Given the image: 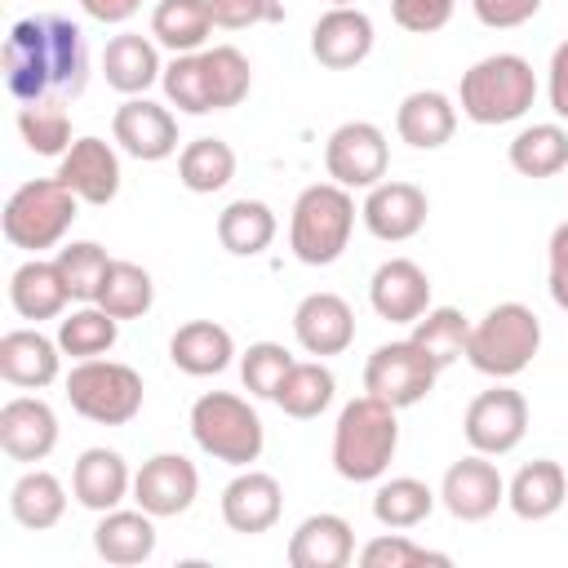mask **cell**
<instances>
[{
	"instance_id": "obj_33",
	"label": "cell",
	"mask_w": 568,
	"mask_h": 568,
	"mask_svg": "<svg viewBox=\"0 0 568 568\" xmlns=\"http://www.w3.org/2000/svg\"><path fill=\"white\" fill-rule=\"evenodd\" d=\"M9 515L22 528H31V532L53 528L67 515V488H62V479L53 470H40V466L27 470V475H18V484L9 488Z\"/></svg>"
},
{
	"instance_id": "obj_14",
	"label": "cell",
	"mask_w": 568,
	"mask_h": 568,
	"mask_svg": "<svg viewBox=\"0 0 568 568\" xmlns=\"http://www.w3.org/2000/svg\"><path fill=\"white\" fill-rule=\"evenodd\" d=\"M426 213H430L426 191L413 186V182H390V178H382L377 186H368V195L359 204V217H364L368 235H377L386 244L413 240L426 226Z\"/></svg>"
},
{
	"instance_id": "obj_30",
	"label": "cell",
	"mask_w": 568,
	"mask_h": 568,
	"mask_svg": "<svg viewBox=\"0 0 568 568\" xmlns=\"http://www.w3.org/2000/svg\"><path fill=\"white\" fill-rule=\"evenodd\" d=\"M93 550L106 559V564H142L155 555V515H146L142 506L138 510H106L93 528Z\"/></svg>"
},
{
	"instance_id": "obj_10",
	"label": "cell",
	"mask_w": 568,
	"mask_h": 568,
	"mask_svg": "<svg viewBox=\"0 0 568 568\" xmlns=\"http://www.w3.org/2000/svg\"><path fill=\"white\" fill-rule=\"evenodd\" d=\"M324 169L337 186L346 191H368L386 178L390 169V146H386V133L368 120H346L328 133L324 142Z\"/></svg>"
},
{
	"instance_id": "obj_32",
	"label": "cell",
	"mask_w": 568,
	"mask_h": 568,
	"mask_svg": "<svg viewBox=\"0 0 568 568\" xmlns=\"http://www.w3.org/2000/svg\"><path fill=\"white\" fill-rule=\"evenodd\" d=\"M280 222H275V209L262 204V200H231L222 213H217V240L226 253L235 257H257L271 248Z\"/></svg>"
},
{
	"instance_id": "obj_22",
	"label": "cell",
	"mask_w": 568,
	"mask_h": 568,
	"mask_svg": "<svg viewBox=\"0 0 568 568\" xmlns=\"http://www.w3.org/2000/svg\"><path fill=\"white\" fill-rule=\"evenodd\" d=\"M62 373V346L58 337H44L40 328H9L0 337V377L22 390H44Z\"/></svg>"
},
{
	"instance_id": "obj_53",
	"label": "cell",
	"mask_w": 568,
	"mask_h": 568,
	"mask_svg": "<svg viewBox=\"0 0 568 568\" xmlns=\"http://www.w3.org/2000/svg\"><path fill=\"white\" fill-rule=\"evenodd\" d=\"M328 4H355V0H328Z\"/></svg>"
},
{
	"instance_id": "obj_6",
	"label": "cell",
	"mask_w": 568,
	"mask_h": 568,
	"mask_svg": "<svg viewBox=\"0 0 568 568\" xmlns=\"http://www.w3.org/2000/svg\"><path fill=\"white\" fill-rule=\"evenodd\" d=\"M537 351H541V320L524 302H497L479 324H470L466 359L484 377H497V382L519 377Z\"/></svg>"
},
{
	"instance_id": "obj_31",
	"label": "cell",
	"mask_w": 568,
	"mask_h": 568,
	"mask_svg": "<svg viewBox=\"0 0 568 568\" xmlns=\"http://www.w3.org/2000/svg\"><path fill=\"white\" fill-rule=\"evenodd\" d=\"M213 9L209 0H160L151 13V40L169 53H200L213 36Z\"/></svg>"
},
{
	"instance_id": "obj_26",
	"label": "cell",
	"mask_w": 568,
	"mask_h": 568,
	"mask_svg": "<svg viewBox=\"0 0 568 568\" xmlns=\"http://www.w3.org/2000/svg\"><path fill=\"white\" fill-rule=\"evenodd\" d=\"M395 133L413 146V151H439L453 133H457V106L448 93L439 89H417L399 102L395 111Z\"/></svg>"
},
{
	"instance_id": "obj_51",
	"label": "cell",
	"mask_w": 568,
	"mask_h": 568,
	"mask_svg": "<svg viewBox=\"0 0 568 568\" xmlns=\"http://www.w3.org/2000/svg\"><path fill=\"white\" fill-rule=\"evenodd\" d=\"M546 93H550V111L559 120H568V40L555 44L550 53V80H546Z\"/></svg>"
},
{
	"instance_id": "obj_52",
	"label": "cell",
	"mask_w": 568,
	"mask_h": 568,
	"mask_svg": "<svg viewBox=\"0 0 568 568\" xmlns=\"http://www.w3.org/2000/svg\"><path fill=\"white\" fill-rule=\"evenodd\" d=\"M80 9L93 22H129L142 9V0H80Z\"/></svg>"
},
{
	"instance_id": "obj_3",
	"label": "cell",
	"mask_w": 568,
	"mask_h": 568,
	"mask_svg": "<svg viewBox=\"0 0 568 568\" xmlns=\"http://www.w3.org/2000/svg\"><path fill=\"white\" fill-rule=\"evenodd\" d=\"M537 98V71L519 53H488L470 71H462L457 102L470 124H510Z\"/></svg>"
},
{
	"instance_id": "obj_9",
	"label": "cell",
	"mask_w": 568,
	"mask_h": 568,
	"mask_svg": "<svg viewBox=\"0 0 568 568\" xmlns=\"http://www.w3.org/2000/svg\"><path fill=\"white\" fill-rule=\"evenodd\" d=\"M435 377H439V364L413 342H382L368 364H364V390L395 404V408H413L422 404L430 390H435Z\"/></svg>"
},
{
	"instance_id": "obj_45",
	"label": "cell",
	"mask_w": 568,
	"mask_h": 568,
	"mask_svg": "<svg viewBox=\"0 0 568 568\" xmlns=\"http://www.w3.org/2000/svg\"><path fill=\"white\" fill-rule=\"evenodd\" d=\"M297 359L280 346V342H253L244 355H240V377H244V390L257 395V399H275L284 373L293 368Z\"/></svg>"
},
{
	"instance_id": "obj_19",
	"label": "cell",
	"mask_w": 568,
	"mask_h": 568,
	"mask_svg": "<svg viewBox=\"0 0 568 568\" xmlns=\"http://www.w3.org/2000/svg\"><path fill=\"white\" fill-rule=\"evenodd\" d=\"M280 510H284V488L266 470L240 466V475L222 488V519L231 532H244V537L266 532V528H275Z\"/></svg>"
},
{
	"instance_id": "obj_37",
	"label": "cell",
	"mask_w": 568,
	"mask_h": 568,
	"mask_svg": "<svg viewBox=\"0 0 568 568\" xmlns=\"http://www.w3.org/2000/svg\"><path fill=\"white\" fill-rule=\"evenodd\" d=\"M120 342V320L102 311L98 302H84L80 311L58 320V346L71 359H98Z\"/></svg>"
},
{
	"instance_id": "obj_36",
	"label": "cell",
	"mask_w": 568,
	"mask_h": 568,
	"mask_svg": "<svg viewBox=\"0 0 568 568\" xmlns=\"http://www.w3.org/2000/svg\"><path fill=\"white\" fill-rule=\"evenodd\" d=\"M235 178V151L222 138H195L178 155V182L191 195H213Z\"/></svg>"
},
{
	"instance_id": "obj_47",
	"label": "cell",
	"mask_w": 568,
	"mask_h": 568,
	"mask_svg": "<svg viewBox=\"0 0 568 568\" xmlns=\"http://www.w3.org/2000/svg\"><path fill=\"white\" fill-rule=\"evenodd\" d=\"M209 9L222 31H244V27L284 18V0H209Z\"/></svg>"
},
{
	"instance_id": "obj_24",
	"label": "cell",
	"mask_w": 568,
	"mask_h": 568,
	"mask_svg": "<svg viewBox=\"0 0 568 568\" xmlns=\"http://www.w3.org/2000/svg\"><path fill=\"white\" fill-rule=\"evenodd\" d=\"M351 559H355V532L333 510L306 515L288 537V564L293 568H346Z\"/></svg>"
},
{
	"instance_id": "obj_42",
	"label": "cell",
	"mask_w": 568,
	"mask_h": 568,
	"mask_svg": "<svg viewBox=\"0 0 568 568\" xmlns=\"http://www.w3.org/2000/svg\"><path fill=\"white\" fill-rule=\"evenodd\" d=\"M18 133H22L27 151H36V155H67V146H71L67 98L18 102Z\"/></svg>"
},
{
	"instance_id": "obj_43",
	"label": "cell",
	"mask_w": 568,
	"mask_h": 568,
	"mask_svg": "<svg viewBox=\"0 0 568 568\" xmlns=\"http://www.w3.org/2000/svg\"><path fill=\"white\" fill-rule=\"evenodd\" d=\"M53 262H58L67 288H71V302H98V288H102V280H106V271H111V257H106L102 244L75 240V244H67V248H58Z\"/></svg>"
},
{
	"instance_id": "obj_17",
	"label": "cell",
	"mask_w": 568,
	"mask_h": 568,
	"mask_svg": "<svg viewBox=\"0 0 568 568\" xmlns=\"http://www.w3.org/2000/svg\"><path fill=\"white\" fill-rule=\"evenodd\" d=\"M311 53L328 71H351L373 53V18L355 4H328V13L311 27Z\"/></svg>"
},
{
	"instance_id": "obj_11",
	"label": "cell",
	"mask_w": 568,
	"mask_h": 568,
	"mask_svg": "<svg viewBox=\"0 0 568 568\" xmlns=\"http://www.w3.org/2000/svg\"><path fill=\"white\" fill-rule=\"evenodd\" d=\"M462 430H466V444L484 457H506L519 448V439L528 435V399L515 390V386H493V390H479L470 404H466V417H462Z\"/></svg>"
},
{
	"instance_id": "obj_49",
	"label": "cell",
	"mask_w": 568,
	"mask_h": 568,
	"mask_svg": "<svg viewBox=\"0 0 568 568\" xmlns=\"http://www.w3.org/2000/svg\"><path fill=\"white\" fill-rule=\"evenodd\" d=\"M470 9H475V18H479L484 27L510 31V27H524V22L541 9V0H470Z\"/></svg>"
},
{
	"instance_id": "obj_50",
	"label": "cell",
	"mask_w": 568,
	"mask_h": 568,
	"mask_svg": "<svg viewBox=\"0 0 568 568\" xmlns=\"http://www.w3.org/2000/svg\"><path fill=\"white\" fill-rule=\"evenodd\" d=\"M546 262H550V275H546L550 297H555V306H559V311H568V222H559V226L550 231Z\"/></svg>"
},
{
	"instance_id": "obj_13",
	"label": "cell",
	"mask_w": 568,
	"mask_h": 568,
	"mask_svg": "<svg viewBox=\"0 0 568 568\" xmlns=\"http://www.w3.org/2000/svg\"><path fill=\"white\" fill-rule=\"evenodd\" d=\"M439 501H444V510L453 519L479 524V519H488L506 501V479H501V470L484 453H470V457H462V462H453L444 470Z\"/></svg>"
},
{
	"instance_id": "obj_16",
	"label": "cell",
	"mask_w": 568,
	"mask_h": 568,
	"mask_svg": "<svg viewBox=\"0 0 568 568\" xmlns=\"http://www.w3.org/2000/svg\"><path fill=\"white\" fill-rule=\"evenodd\" d=\"M58 178L75 191L80 204H111L120 195V155L102 138H75L67 155H58Z\"/></svg>"
},
{
	"instance_id": "obj_48",
	"label": "cell",
	"mask_w": 568,
	"mask_h": 568,
	"mask_svg": "<svg viewBox=\"0 0 568 568\" xmlns=\"http://www.w3.org/2000/svg\"><path fill=\"white\" fill-rule=\"evenodd\" d=\"M453 9H457V0H390V18L413 36H430V31L448 27Z\"/></svg>"
},
{
	"instance_id": "obj_44",
	"label": "cell",
	"mask_w": 568,
	"mask_h": 568,
	"mask_svg": "<svg viewBox=\"0 0 568 568\" xmlns=\"http://www.w3.org/2000/svg\"><path fill=\"white\" fill-rule=\"evenodd\" d=\"M160 89L169 98V106H178L182 115H209V84H204V62L200 53H173V62L160 75Z\"/></svg>"
},
{
	"instance_id": "obj_20",
	"label": "cell",
	"mask_w": 568,
	"mask_h": 568,
	"mask_svg": "<svg viewBox=\"0 0 568 568\" xmlns=\"http://www.w3.org/2000/svg\"><path fill=\"white\" fill-rule=\"evenodd\" d=\"M368 302L390 324H413L430 311V275L413 257H390L368 280Z\"/></svg>"
},
{
	"instance_id": "obj_4",
	"label": "cell",
	"mask_w": 568,
	"mask_h": 568,
	"mask_svg": "<svg viewBox=\"0 0 568 568\" xmlns=\"http://www.w3.org/2000/svg\"><path fill=\"white\" fill-rule=\"evenodd\" d=\"M355 231V200L337 182H315L293 200L288 248L302 266H333Z\"/></svg>"
},
{
	"instance_id": "obj_41",
	"label": "cell",
	"mask_w": 568,
	"mask_h": 568,
	"mask_svg": "<svg viewBox=\"0 0 568 568\" xmlns=\"http://www.w3.org/2000/svg\"><path fill=\"white\" fill-rule=\"evenodd\" d=\"M435 364H439V373L448 368V364H457L462 355H466V342H470V320L457 311V306H430L426 315H417L413 320V333H408Z\"/></svg>"
},
{
	"instance_id": "obj_8",
	"label": "cell",
	"mask_w": 568,
	"mask_h": 568,
	"mask_svg": "<svg viewBox=\"0 0 568 568\" xmlns=\"http://www.w3.org/2000/svg\"><path fill=\"white\" fill-rule=\"evenodd\" d=\"M142 373L120 364V359H75V368L67 373V399L80 417L98 422V426H124L142 413Z\"/></svg>"
},
{
	"instance_id": "obj_40",
	"label": "cell",
	"mask_w": 568,
	"mask_h": 568,
	"mask_svg": "<svg viewBox=\"0 0 568 568\" xmlns=\"http://www.w3.org/2000/svg\"><path fill=\"white\" fill-rule=\"evenodd\" d=\"M200 62H204V84H209V106L213 111H231V106H240L248 98L253 67H248V58L235 44L200 49Z\"/></svg>"
},
{
	"instance_id": "obj_28",
	"label": "cell",
	"mask_w": 568,
	"mask_h": 568,
	"mask_svg": "<svg viewBox=\"0 0 568 568\" xmlns=\"http://www.w3.org/2000/svg\"><path fill=\"white\" fill-rule=\"evenodd\" d=\"M169 359L186 377H217L235 359V337H231V328H222L213 320H191L173 333Z\"/></svg>"
},
{
	"instance_id": "obj_1",
	"label": "cell",
	"mask_w": 568,
	"mask_h": 568,
	"mask_svg": "<svg viewBox=\"0 0 568 568\" xmlns=\"http://www.w3.org/2000/svg\"><path fill=\"white\" fill-rule=\"evenodd\" d=\"M89 80L84 36L71 18L40 13L9 27L4 40V84L18 102L40 98H75Z\"/></svg>"
},
{
	"instance_id": "obj_12",
	"label": "cell",
	"mask_w": 568,
	"mask_h": 568,
	"mask_svg": "<svg viewBox=\"0 0 568 568\" xmlns=\"http://www.w3.org/2000/svg\"><path fill=\"white\" fill-rule=\"evenodd\" d=\"M111 138L124 155H133L142 164H155V160H169L178 151V120H173L169 106H160L142 93V98H129L124 106H115Z\"/></svg>"
},
{
	"instance_id": "obj_34",
	"label": "cell",
	"mask_w": 568,
	"mask_h": 568,
	"mask_svg": "<svg viewBox=\"0 0 568 568\" xmlns=\"http://www.w3.org/2000/svg\"><path fill=\"white\" fill-rule=\"evenodd\" d=\"M333 390H337V377H333L328 364H320V359H297V364L284 373V382H280V390H275V404H280L288 417L311 422V417H320V413L333 404Z\"/></svg>"
},
{
	"instance_id": "obj_21",
	"label": "cell",
	"mask_w": 568,
	"mask_h": 568,
	"mask_svg": "<svg viewBox=\"0 0 568 568\" xmlns=\"http://www.w3.org/2000/svg\"><path fill=\"white\" fill-rule=\"evenodd\" d=\"M58 444V413L40 395H18L0 404V448L13 462H44Z\"/></svg>"
},
{
	"instance_id": "obj_35",
	"label": "cell",
	"mask_w": 568,
	"mask_h": 568,
	"mask_svg": "<svg viewBox=\"0 0 568 568\" xmlns=\"http://www.w3.org/2000/svg\"><path fill=\"white\" fill-rule=\"evenodd\" d=\"M510 169L524 178H555L568 169V133L564 124H528L510 138Z\"/></svg>"
},
{
	"instance_id": "obj_25",
	"label": "cell",
	"mask_w": 568,
	"mask_h": 568,
	"mask_svg": "<svg viewBox=\"0 0 568 568\" xmlns=\"http://www.w3.org/2000/svg\"><path fill=\"white\" fill-rule=\"evenodd\" d=\"M102 75H106V84H111L115 93L142 98V93L164 75L155 40L142 36V31H120V36H111L106 49H102Z\"/></svg>"
},
{
	"instance_id": "obj_27",
	"label": "cell",
	"mask_w": 568,
	"mask_h": 568,
	"mask_svg": "<svg viewBox=\"0 0 568 568\" xmlns=\"http://www.w3.org/2000/svg\"><path fill=\"white\" fill-rule=\"evenodd\" d=\"M9 302L22 320H58L71 302V288L58 271V262H44V257H27L13 275H9Z\"/></svg>"
},
{
	"instance_id": "obj_29",
	"label": "cell",
	"mask_w": 568,
	"mask_h": 568,
	"mask_svg": "<svg viewBox=\"0 0 568 568\" xmlns=\"http://www.w3.org/2000/svg\"><path fill=\"white\" fill-rule=\"evenodd\" d=\"M564 497H568V470L550 457H537V462L519 466L515 479L506 484V506L528 524L550 519L564 506Z\"/></svg>"
},
{
	"instance_id": "obj_5",
	"label": "cell",
	"mask_w": 568,
	"mask_h": 568,
	"mask_svg": "<svg viewBox=\"0 0 568 568\" xmlns=\"http://www.w3.org/2000/svg\"><path fill=\"white\" fill-rule=\"evenodd\" d=\"M75 217H80V200H75V191L53 173V178L22 182V186L4 200L0 226H4V240H9L13 248L44 253V248L62 244V235L71 231Z\"/></svg>"
},
{
	"instance_id": "obj_46",
	"label": "cell",
	"mask_w": 568,
	"mask_h": 568,
	"mask_svg": "<svg viewBox=\"0 0 568 568\" xmlns=\"http://www.w3.org/2000/svg\"><path fill=\"white\" fill-rule=\"evenodd\" d=\"M359 564L364 568H417V564H448L444 550H426L417 541H408L399 528L373 537L364 550H359Z\"/></svg>"
},
{
	"instance_id": "obj_23",
	"label": "cell",
	"mask_w": 568,
	"mask_h": 568,
	"mask_svg": "<svg viewBox=\"0 0 568 568\" xmlns=\"http://www.w3.org/2000/svg\"><path fill=\"white\" fill-rule=\"evenodd\" d=\"M71 493L84 510H98V515L115 510L133 493L129 462L115 448H84L71 466Z\"/></svg>"
},
{
	"instance_id": "obj_7",
	"label": "cell",
	"mask_w": 568,
	"mask_h": 568,
	"mask_svg": "<svg viewBox=\"0 0 568 568\" xmlns=\"http://www.w3.org/2000/svg\"><path fill=\"white\" fill-rule=\"evenodd\" d=\"M191 435H195L200 453H209L213 462H226V466H253L266 448L262 417L253 413L248 399H240L231 390H204L191 404Z\"/></svg>"
},
{
	"instance_id": "obj_38",
	"label": "cell",
	"mask_w": 568,
	"mask_h": 568,
	"mask_svg": "<svg viewBox=\"0 0 568 568\" xmlns=\"http://www.w3.org/2000/svg\"><path fill=\"white\" fill-rule=\"evenodd\" d=\"M435 510V493L430 484H422L417 475H395V479H382L377 493H373V519L382 528H417L426 515Z\"/></svg>"
},
{
	"instance_id": "obj_18",
	"label": "cell",
	"mask_w": 568,
	"mask_h": 568,
	"mask_svg": "<svg viewBox=\"0 0 568 568\" xmlns=\"http://www.w3.org/2000/svg\"><path fill=\"white\" fill-rule=\"evenodd\" d=\"M293 337L306 355H342L355 342V311L337 293H306L293 311Z\"/></svg>"
},
{
	"instance_id": "obj_2",
	"label": "cell",
	"mask_w": 568,
	"mask_h": 568,
	"mask_svg": "<svg viewBox=\"0 0 568 568\" xmlns=\"http://www.w3.org/2000/svg\"><path fill=\"white\" fill-rule=\"evenodd\" d=\"M399 408L377 399V395H359L337 413L333 426V470L351 484H373L386 475L395 448H399Z\"/></svg>"
},
{
	"instance_id": "obj_39",
	"label": "cell",
	"mask_w": 568,
	"mask_h": 568,
	"mask_svg": "<svg viewBox=\"0 0 568 568\" xmlns=\"http://www.w3.org/2000/svg\"><path fill=\"white\" fill-rule=\"evenodd\" d=\"M155 302V280L146 266L138 262H124V257H111V271L98 288V306L111 311L115 320H142Z\"/></svg>"
},
{
	"instance_id": "obj_15",
	"label": "cell",
	"mask_w": 568,
	"mask_h": 568,
	"mask_svg": "<svg viewBox=\"0 0 568 568\" xmlns=\"http://www.w3.org/2000/svg\"><path fill=\"white\" fill-rule=\"evenodd\" d=\"M195 493H200V475L182 453H155L133 475V501L155 519H173L191 510Z\"/></svg>"
}]
</instances>
